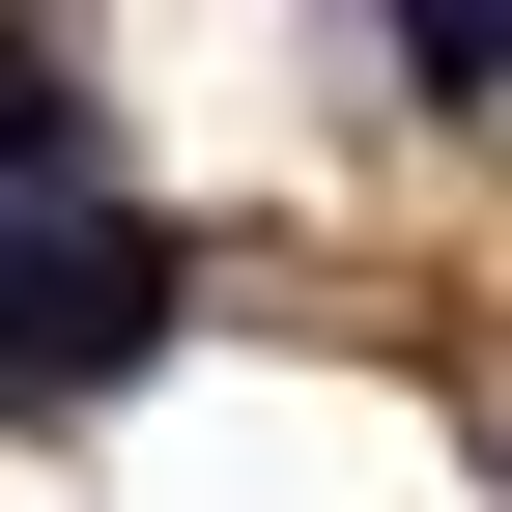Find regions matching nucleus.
Segmentation results:
<instances>
[{"label": "nucleus", "instance_id": "1", "mask_svg": "<svg viewBox=\"0 0 512 512\" xmlns=\"http://www.w3.org/2000/svg\"><path fill=\"white\" fill-rule=\"evenodd\" d=\"M143 342H171V228H114V200H0V399H114Z\"/></svg>", "mask_w": 512, "mask_h": 512}, {"label": "nucleus", "instance_id": "2", "mask_svg": "<svg viewBox=\"0 0 512 512\" xmlns=\"http://www.w3.org/2000/svg\"><path fill=\"white\" fill-rule=\"evenodd\" d=\"M57 171H86V57H57V29H0V200H57Z\"/></svg>", "mask_w": 512, "mask_h": 512}]
</instances>
